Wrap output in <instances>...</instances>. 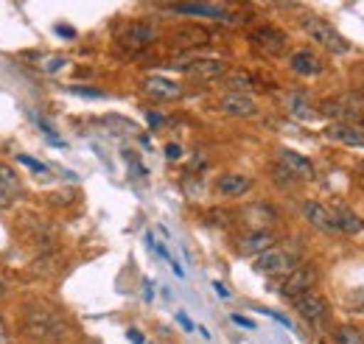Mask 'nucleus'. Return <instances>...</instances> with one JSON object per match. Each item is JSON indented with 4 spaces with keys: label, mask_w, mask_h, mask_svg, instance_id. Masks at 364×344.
<instances>
[{
    "label": "nucleus",
    "mask_w": 364,
    "mask_h": 344,
    "mask_svg": "<svg viewBox=\"0 0 364 344\" xmlns=\"http://www.w3.org/2000/svg\"><path fill=\"white\" fill-rule=\"evenodd\" d=\"M303 31H306V37L311 40L314 45L319 48H325L328 53H336V56H345V53H350V43L328 23V20H322V17H303Z\"/></svg>",
    "instance_id": "obj_1"
},
{
    "label": "nucleus",
    "mask_w": 364,
    "mask_h": 344,
    "mask_svg": "<svg viewBox=\"0 0 364 344\" xmlns=\"http://www.w3.org/2000/svg\"><path fill=\"white\" fill-rule=\"evenodd\" d=\"M177 14H191V17H210V20H222L230 26L241 23V14L230 6V0H188L174 6Z\"/></svg>",
    "instance_id": "obj_2"
},
{
    "label": "nucleus",
    "mask_w": 364,
    "mask_h": 344,
    "mask_svg": "<svg viewBox=\"0 0 364 344\" xmlns=\"http://www.w3.org/2000/svg\"><path fill=\"white\" fill-rule=\"evenodd\" d=\"M255 272L258 274H267V277H277V274H289L294 266H297V258L289 252V249H283V247H269V249H264L261 255H255Z\"/></svg>",
    "instance_id": "obj_3"
},
{
    "label": "nucleus",
    "mask_w": 364,
    "mask_h": 344,
    "mask_svg": "<svg viewBox=\"0 0 364 344\" xmlns=\"http://www.w3.org/2000/svg\"><path fill=\"white\" fill-rule=\"evenodd\" d=\"M174 68L188 73V79L193 82H216V79H225L228 73V62L225 59H177Z\"/></svg>",
    "instance_id": "obj_4"
},
{
    "label": "nucleus",
    "mask_w": 364,
    "mask_h": 344,
    "mask_svg": "<svg viewBox=\"0 0 364 344\" xmlns=\"http://www.w3.org/2000/svg\"><path fill=\"white\" fill-rule=\"evenodd\" d=\"M250 45L267 56H280L289 48V37L274 26H258L250 31Z\"/></svg>",
    "instance_id": "obj_5"
},
{
    "label": "nucleus",
    "mask_w": 364,
    "mask_h": 344,
    "mask_svg": "<svg viewBox=\"0 0 364 344\" xmlns=\"http://www.w3.org/2000/svg\"><path fill=\"white\" fill-rule=\"evenodd\" d=\"M317 277H319V272H317V266H314V263L294 266V269L286 274V280H283V286H280V294H283L286 300H291V297H297V294H303V291L314 289Z\"/></svg>",
    "instance_id": "obj_6"
},
{
    "label": "nucleus",
    "mask_w": 364,
    "mask_h": 344,
    "mask_svg": "<svg viewBox=\"0 0 364 344\" xmlns=\"http://www.w3.org/2000/svg\"><path fill=\"white\" fill-rule=\"evenodd\" d=\"M157 40V28L146 20H132V23H124L118 28V45L129 48V50H140L146 45H151Z\"/></svg>",
    "instance_id": "obj_7"
},
{
    "label": "nucleus",
    "mask_w": 364,
    "mask_h": 344,
    "mask_svg": "<svg viewBox=\"0 0 364 344\" xmlns=\"http://www.w3.org/2000/svg\"><path fill=\"white\" fill-rule=\"evenodd\" d=\"M277 166L283 171H289L294 176V182H314L317 171L311 166L309 157H303L300 151H291V149H277Z\"/></svg>",
    "instance_id": "obj_8"
},
{
    "label": "nucleus",
    "mask_w": 364,
    "mask_h": 344,
    "mask_svg": "<svg viewBox=\"0 0 364 344\" xmlns=\"http://www.w3.org/2000/svg\"><path fill=\"white\" fill-rule=\"evenodd\" d=\"M291 302H294V311H297L306 322H311V325H322V322L328 319V302L322 300L314 289H309V291L291 297Z\"/></svg>",
    "instance_id": "obj_9"
},
{
    "label": "nucleus",
    "mask_w": 364,
    "mask_h": 344,
    "mask_svg": "<svg viewBox=\"0 0 364 344\" xmlns=\"http://www.w3.org/2000/svg\"><path fill=\"white\" fill-rule=\"evenodd\" d=\"M289 68H291V73H294V76H303V79H317V76L325 73L322 59H319L317 53H311L309 48L294 50V53L289 56Z\"/></svg>",
    "instance_id": "obj_10"
},
{
    "label": "nucleus",
    "mask_w": 364,
    "mask_h": 344,
    "mask_svg": "<svg viewBox=\"0 0 364 344\" xmlns=\"http://www.w3.org/2000/svg\"><path fill=\"white\" fill-rule=\"evenodd\" d=\"M303 215L311 227H317L322 232H339V224H336V215H333V208H325L317 199H309L303 202Z\"/></svg>",
    "instance_id": "obj_11"
},
{
    "label": "nucleus",
    "mask_w": 364,
    "mask_h": 344,
    "mask_svg": "<svg viewBox=\"0 0 364 344\" xmlns=\"http://www.w3.org/2000/svg\"><path fill=\"white\" fill-rule=\"evenodd\" d=\"M143 92L154 101H180L185 95V90L177 82L166 79V76H146L143 79Z\"/></svg>",
    "instance_id": "obj_12"
},
{
    "label": "nucleus",
    "mask_w": 364,
    "mask_h": 344,
    "mask_svg": "<svg viewBox=\"0 0 364 344\" xmlns=\"http://www.w3.org/2000/svg\"><path fill=\"white\" fill-rule=\"evenodd\" d=\"M219 109L230 118H255L258 115V104L250 95H241V92H228L219 101Z\"/></svg>",
    "instance_id": "obj_13"
},
{
    "label": "nucleus",
    "mask_w": 364,
    "mask_h": 344,
    "mask_svg": "<svg viewBox=\"0 0 364 344\" xmlns=\"http://www.w3.org/2000/svg\"><path fill=\"white\" fill-rule=\"evenodd\" d=\"M274 244H277V238H274L272 230H252L238 241V252L241 255H261L264 249H269Z\"/></svg>",
    "instance_id": "obj_14"
},
{
    "label": "nucleus",
    "mask_w": 364,
    "mask_h": 344,
    "mask_svg": "<svg viewBox=\"0 0 364 344\" xmlns=\"http://www.w3.org/2000/svg\"><path fill=\"white\" fill-rule=\"evenodd\" d=\"M216 190L222 196H228V199H238V196L252 190V179L247 173H222L216 179Z\"/></svg>",
    "instance_id": "obj_15"
},
{
    "label": "nucleus",
    "mask_w": 364,
    "mask_h": 344,
    "mask_svg": "<svg viewBox=\"0 0 364 344\" xmlns=\"http://www.w3.org/2000/svg\"><path fill=\"white\" fill-rule=\"evenodd\" d=\"M322 115L325 118H336V124H353V121H364L362 109L350 101H325L322 107Z\"/></svg>",
    "instance_id": "obj_16"
},
{
    "label": "nucleus",
    "mask_w": 364,
    "mask_h": 344,
    "mask_svg": "<svg viewBox=\"0 0 364 344\" xmlns=\"http://www.w3.org/2000/svg\"><path fill=\"white\" fill-rule=\"evenodd\" d=\"M283 107H286V112H289L291 118H297V121H311V118L317 115L314 104H311L309 95L300 92V90H291V92L283 98Z\"/></svg>",
    "instance_id": "obj_17"
},
{
    "label": "nucleus",
    "mask_w": 364,
    "mask_h": 344,
    "mask_svg": "<svg viewBox=\"0 0 364 344\" xmlns=\"http://www.w3.org/2000/svg\"><path fill=\"white\" fill-rule=\"evenodd\" d=\"M325 134L331 140H336V143L350 146V149H364V129L356 127V124H331Z\"/></svg>",
    "instance_id": "obj_18"
},
{
    "label": "nucleus",
    "mask_w": 364,
    "mask_h": 344,
    "mask_svg": "<svg viewBox=\"0 0 364 344\" xmlns=\"http://www.w3.org/2000/svg\"><path fill=\"white\" fill-rule=\"evenodd\" d=\"M20 190H23V185H20L17 171H11L9 166L0 163V208L14 205V199L20 196Z\"/></svg>",
    "instance_id": "obj_19"
},
{
    "label": "nucleus",
    "mask_w": 364,
    "mask_h": 344,
    "mask_svg": "<svg viewBox=\"0 0 364 344\" xmlns=\"http://www.w3.org/2000/svg\"><path fill=\"white\" fill-rule=\"evenodd\" d=\"M171 43H174V48L188 50V48L208 45L210 43V34H208L205 28H199V26H182V28H177V31L171 34Z\"/></svg>",
    "instance_id": "obj_20"
},
{
    "label": "nucleus",
    "mask_w": 364,
    "mask_h": 344,
    "mask_svg": "<svg viewBox=\"0 0 364 344\" xmlns=\"http://www.w3.org/2000/svg\"><path fill=\"white\" fill-rule=\"evenodd\" d=\"M333 215H336L339 232H348V235H359V232L364 230V221H362V218L353 213L350 208H345V205H339V208L333 210Z\"/></svg>",
    "instance_id": "obj_21"
},
{
    "label": "nucleus",
    "mask_w": 364,
    "mask_h": 344,
    "mask_svg": "<svg viewBox=\"0 0 364 344\" xmlns=\"http://www.w3.org/2000/svg\"><path fill=\"white\" fill-rule=\"evenodd\" d=\"M225 87H228V92L247 95V92L255 90V79L250 73H244V70H232V73H225Z\"/></svg>",
    "instance_id": "obj_22"
},
{
    "label": "nucleus",
    "mask_w": 364,
    "mask_h": 344,
    "mask_svg": "<svg viewBox=\"0 0 364 344\" xmlns=\"http://www.w3.org/2000/svg\"><path fill=\"white\" fill-rule=\"evenodd\" d=\"M65 65H68V59H65V56H40L37 70H43V73H59Z\"/></svg>",
    "instance_id": "obj_23"
},
{
    "label": "nucleus",
    "mask_w": 364,
    "mask_h": 344,
    "mask_svg": "<svg viewBox=\"0 0 364 344\" xmlns=\"http://www.w3.org/2000/svg\"><path fill=\"white\" fill-rule=\"evenodd\" d=\"M336 344H364V339L359 336V330H356V328L345 325V328H339V330H336Z\"/></svg>",
    "instance_id": "obj_24"
},
{
    "label": "nucleus",
    "mask_w": 364,
    "mask_h": 344,
    "mask_svg": "<svg viewBox=\"0 0 364 344\" xmlns=\"http://www.w3.org/2000/svg\"><path fill=\"white\" fill-rule=\"evenodd\" d=\"M68 92L73 95H85V98H104V90H95V87H85V85H70L65 87Z\"/></svg>",
    "instance_id": "obj_25"
},
{
    "label": "nucleus",
    "mask_w": 364,
    "mask_h": 344,
    "mask_svg": "<svg viewBox=\"0 0 364 344\" xmlns=\"http://www.w3.org/2000/svg\"><path fill=\"white\" fill-rule=\"evenodd\" d=\"M104 124L107 127H118V129H127V131H132V134H137V127L132 124V121H124V118H115V115H109V118H104Z\"/></svg>",
    "instance_id": "obj_26"
},
{
    "label": "nucleus",
    "mask_w": 364,
    "mask_h": 344,
    "mask_svg": "<svg viewBox=\"0 0 364 344\" xmlns=\"http://www.w3.org/2000/svg\"><path fill=\"white\" fill-rule=\"evenodd\" d=\"M17 160H20L23 166H28L31 171H37V173H48V166H46V163H40V160H34V157H28V154H17Z\"/></svg>",
    "instance_id": "obj_27"
},
{
    "label": "nucleus",
    "mask_w": 364,
    "mask_h": 344,
    "mask_svg": "<svg viewBox=\"0 0 364 344\" xmlns=\"http://www.w3.org/2000/svg\"><path fill=\"white\" fill-rule=\"evenodd\" d=\"M146 121H149V127H160L163 124V115L157 109H146Z\"/></svg>",
    "instance_id": "obj_28"
},
{
    "label": "nucleus",
    "mask_w": 364,
    "mask_h": 344,
    "mask_svg": "<svg viewBox=\"0 0 364 344\" xmlns=\"http://www.w3.org/2000/svg\"><path fill=\"white\" fill-rule=\"evenodd\" d=\"M166 157H168V160H180L182 149L177 146V143H168V146H166Z\"/></svg>",
    "instance_id": "obj_29"
},
{
    "label": "nucleus",
    "mask_w": 364,
    "mask_h": 344,
    "mask_svg": "<svg viewBox=\"0 0 364 344\" xmlns=\"http://www.w3.org/2000/svg\"><path fill=\"white\" fill-rule=\"evenodd\" d=\"M230 319H232L235 325H241V328H247V330H252V328H255V322H252V319H247V316H238V313H232Z\"/></svg>",
    "instance_id": "obj_30"
},
{
    "label": "nucleus",
    "mask_w": 364,
    "mask_h": 344,
    "mask_svg": "<svg viewBox=\"0 0 364 344\" xmlns=\"http://www.w3.org/2000/svg\"><path fill=\"white\" fill-rule=\"evenodd\" d=\"M213 289H216V294H219L222 300H228L230 297V291H228V286H225V283H219V280H216V283H213Z\"/></svg>",
    "instance_id": "obj_31"
},
{
    "label": "nucleus",
    "mask_w": 364,
    "mask_h": 344,
    "mask_svg": "<svg viewBox=\"0 0 364 344\" xmlns=\"http://www.w3.org/2000/svg\"><path fill=\"white\" fill-rule=\"evenodd\" d=\"M267 313H269V316H272L274 322H280V325H283V328H291V322H289V319H286V316H280V313H274V311H267Z\"/></svg>",
    "instance_id": "obj_32"
},
{
    "label": "nucleus",
    "mask_w": 364,
    "mask_h": 344,
    "mask_svg": "<svg viewBox=\"0 0 364 344\" xmlns=\"http://www.w3.org/2000/svg\"><path fill=\"white\" fill-rule=\"evenodd\" d=\"M177 322H180L185 330H193V322H191V319H188L185 313H177Z\"/></svg>",
    "instance_id": "obj_33"
},
{
    "label": "nucleus",
    "mask_w": 364,
    "mask_h": 344,
    "mask_svg": "<svg viewBox=\"0 0 364 344\" xmlns=\"http://www.w3.org/2000/svg\"><path fill=\"white\" fill-rule=\"evenodd\" d=\"M0 344H9V330L3 325V319H0Z\"/></svg>",
    "instance_id": "obj_34"
},
{
    "label": "nucleus",
    "mask_w": 364,
    "mask_h": 344,
    "mask_svg": "<svg viewBox=\"0 0 364 344\" xmlns=\"http://www.w3.org/2000/svg\"><path fill=\"white\" fill-rule=\"evenodd\" d=\"M127 336H129V342H132V344H143V336H140L137 330H129Z\"/></svg>",
    "instance_id": "obj_35"
},
{
    "label": "nucleus",
    "mask_w": 364,
    "mask_h": 344,
    "mask_svg": "<svg viewBox=\"0 0 364 344\" xmlns=\"http://www.w3.org/2000/svg\"><path fill=\"white\" fill-rule=\"evenodd\" d=\"M56 34H59V37H73V28H65V26H59V28H56Z\"/></svg>",
    "instance_id": "obj_36"
},
{
    "label": "nucleus",
    "mask_w": 364,
    "mask_h": 344,
    "mask_svg": "<svg viewBox=\"0 0 364 344\" xmlns=\"http://www.w3.org/2000/svg\"><path fill=\"white\" fill-rule=\"evenodd\" d=\"M3 294H6V283L0 280V297H3Z\"/></svg>",
    "instance_id": "obj_37"
},
{
    "label": "nucleus",
    "mask_w": 364,
    "mask_h": 344,
    "mask_svg": "<svg viewBox=\"0 0 364 344\" xmlns=\"http://www.w3.org/2000/svg\"><path fill=\"white\" fill-rule=\"evenodd\" d=\"M362 339H364V336H362Z\"/></svg>",
    "instance_id": "obj_38"
}]
</instances>
